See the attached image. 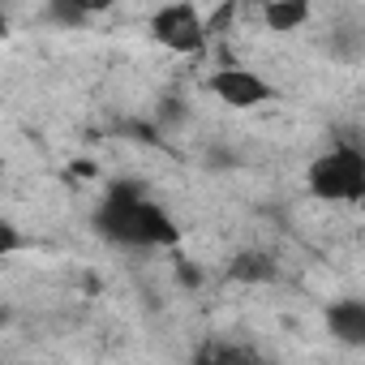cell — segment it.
I'll return each instance as SVG.
<instances>
[{"label":"cell","instance_id":"obj_3","mask_svg":"<svg viewBox=\"0 0 365 365\" xmlns=\"http://www.w3.org/2000/svg\"><path fill=\"white\" fill-rule=\"evenodd\" d=\"M207 35H211V26H207V18H202L198 5H163V9L150 14V39L159 48L176 52V56L202 52Z\"/></svg>","mask_w":365,"mask_h":365},{"label":"cell","instance_id":"obj_11","mask_svg":"<svg viewBox=\"0 0 365 365\" xmlns=\"http://www.w3.org/2000/svg\"><path fill=\"white\" fill-rule=\"evenodd\" d=\"M14 365H22V361H14Z\"/></svg>","mask_w":365,"mask_h":365},{"label":"cell","instance_id":"obj_5","mask_svg":"<svg viewBox=\"0 0 365 365\" xmlns=\"http://www.w3.org/2000/svg\"><path fill=\"white\" fill-rule=\"evenodd\" d=\"M194 365H271L267 352L250 339H237V335H211L198 344L194 352Z\"/></svg>","mask_w":365,"mask_h":365},{"label":"cell","instance_id":"obj_4","mask_svg":"<svg viewBox=\"0 0 365 365\" xmlns=\"http://www.w3.org/2000/svg\"><path fill=\"white\" fill-rule=\"evenodd\" d=\"M207 91L220 99V103H228V108H262V103H271L279 91L258 73V69H245V65H224V69H215L211 78H207Z\"/></svg>","mask_w":365,"mask_h":365},{"label":"cell","instance_id":"obj_10","mask_svg":"<svg viewBox=\"0 0 365 365\" xmlns=\"http://www.w3.org/2000/svg\"><path fill=\"white\" fill-rule=\"evenodd\" d=\"M0 245H5V254L18 250V232H14V224H5V241H0Z\"/></svg>","mask_w":365,"mask_h":365},{"label":"cell","instance_id":"obj_7","mask_svg":"<svg viewBox=\"0 0 365 365\" xmlns=\"http://www.w3.org/2000/svg\"><path fill=\"white\" fill-rule=\"evenodd\" d=\"M275 275H279V267H275V258H271L267 250H245V254H237L232 267H228V279H241V284H267V279H275Z\"/></svg>","mask_w":365,"mask_h":365},{"label":"cell","instance_id":"obj_2","mask_svg":"<svg viewBox=\"0 0 365 365\" xmlns=\"http://www.w3.org/2000/svg\"><path fill=\"white\" fill-rule=\"evenodd\" d=\"M305 190L318 202H339V207L365 202V150L352 146V142L327 146L305 168Z\"/></svg>","mask_w":365,"mask_h":365},{"label":"cell","instance_id":"obj_8","mask_svg":"<svg viewBox=\"0 0 365 365\" xmlns=\"http://www.w3.org/2000/svg\"><path fill=\"white\" fill-rule=\"evenodd\" d=\"M262 18H267V26L275 35H292V31H301L309 22V5H301V0H275V5L262 9Z\"/></svg>","mask_w":365,"mask_h":365},{"label":"cell","instance_id":"obj_6","mask_svg":"<svg viewBox=\"0 0 365 365\" xmlns=\"http://www.w3.org/2000/svg\"><path fill=\"white\" fill-rule=\"evenodd\" d=\"M327 331L344 344V348H365V301H331L327 305Z\"/></svg>","mask_w":365,"mask_h":365},{"label":"cell","instance_id":"obj_9","mask_svg":"<svg viewBox=\"0 0 365 365\" xmlns=\"http://www.w3.org/2000/svg\"><path fill=\"white\" fill-rule=\"evenodd\" d=\"M52 18L65 22V26H82L91 14H86V5H52Z\"/></svg>","mask_w":365,"mask_h":365},{"label":"cell","instance_id":"obj_1","mask_svg":"<svg viewBox=\"0 0 365 365\" xmlns=\"http://www.w3.org/2000/svg\"><path fill=\"white\" fill-rule=\"evenodd\" d=\"M95 228L103 232V241L125 245V250H155V245H176L180 228L172 224V215L146 198L142 185L133 180H112L99 211H95Z\"/></svg>","mask_w":365,"mask_h":365}]
</instances>
